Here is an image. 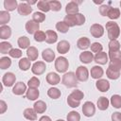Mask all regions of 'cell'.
<instances>
[{
	"mask_svg": "<svg viewBox=\"0 0 121 121\" xmlns=\"http://www.w3.org/2000/svg\"><path fill=\"white\" fill-rule=\"evenodd\" d=\"M121 71V60H111L109 67L106 71V75L110 79H117L120 77Z\"/></svg>",
	"mask_w": 121,
	"mask_h": 121,
	"instance_id": "6da1fadb",
	"label": "cell"
},
{
	"mask_svg": "<svg viewBox=\"0 0 121 121\" xmlns=\"http://www.w3.org/2000/svg\"><path fill=\"white\" fill-rule=\"evenodd\" d=\"M63 22L70 27L75 26H81L85 22V17L81 13H77L74 15H66L63 19Z\"/></svg>",
	"mask_w": 121,
	"mask_h": 121,
	"instance_id": "7a4b0ae2",
	"label": "cell"
},
{
	"mask_svg": "<svg viewBox=\"0 0 121 121\" xmlns=\"http://www.w3.org/2000/svg\"><path fill=\"white\" fill-rule=\"evenodd\" d=\"M84 94L80 91V90H75L73 91L67 97V103L70 107L72 108H77L79 106L81 99L83 98Z\"/></svg>",
	"mask_w": 121,
	"mask_h": 121,
	"instance_id": "3957f363",
	"label": "cell"
},
{
	"mask_svg": "<svg viewBox=\"0 0 121 121\" xmlns=\"http://www.w3.org/2000/svg\"><path fill=\"white\" fill-rule=\"evenodd\" d=\"M106 29L108 31V38L110 40H116L120 35V28L118 25L114 22H107Z\"/></svg>",
	"mask_w": 121,
	"mask_h": 121,
	"instance_id": "277c9868",
	"label": "cell"
},
{
	"mask_svg": "<svg viewBox=\"0 0 121 121\" xmlns=\"http://www.w3.org/2000/svg\"><path fill=\"white\" fill-rule=\"evenodd\" d=\"M61 82L64 86L68 87V88H74L78 85V78L76 77V74L73 72H68L65 73L62 76V79Z\"/></svg>",
	"mask_w": 121,
	"mask_h": 121,
	"instance_id": "5b68a950",
	"label": "cell"
},
{
	"mask_svg": "<svg viewBox=\"0 0 121 121\" xmlns=\"http://www.w3.org/2000/svg\"><path fill=\"white\" fill-rule=\"evenodd\" d=\"M69 66V62L66 58L64 57H59L55 60V68L60 73H64L67 71Z\"/></svg>",
	"mask_w": 121,
	"mask_h": 121,
	"instance_id": "8992f818",
	"label": "cell"
},
{
	"mask_svg": "<svg viewBox=\"0 0 121 121\" xmlns=\"http://www.w3.org/2000/svg\"><path fill=\"white\" fill-rule=\"evenodd\" d=\"M82 112L87 117L93 116L95 112V107L94 103L91 101H86L82 106Z\"/></svg>",
	"mask_w": 121,
	"mask_h": 121,
	"instance_id": "52a82bcc",
	"label": "cell"
},
{
	"mask_svg": "<svg viewBox=\"0 0 121 121\" xmlns=\"http://www.w3.org/2000/svg\"><path fill=\"white\" fill-rule=\"evenodd\" d=\"M76 77L79 81H86L89 78L88 69L85 66H78L76 71Z\"/></svg>",
	"mask_w": 121,
	"mask_h": 121,
	"instance_id": "ba28073f",
	"label": "cell"
},
{
	"mask_svg": "<svg viewBox=\"0 0 121 121\" xmlns=\"http://www.w3.org/2000/svg\"><path fill=\"white\" fill-rule=\"evenodd\" d=\"M90 32L95 38H100L104 34V27L99 24H94L90 27Z\"/></svg>",
	"mask_w": 121,
	"mask_h": 121,
	"instance_id": "9c48e42d",
	"label": "cell"
},
{
	"mask_svg": "<svg viewBox=\"0 0 121 121\" xmlns=\"http://www.w3.org/2000/svg\"><path fill=\"white\" fill-rule=\"evenodd\" d=\"M46 69V66H45V63L43 61H36L33 63L32 65V68H31V71L34 75H42L43 74V72L45 71Z\"/></svg>",
	"mask_w": 121,
	"mask_h": 121,
	"instance_id": "30bf717a",
	"label": "cell"
},
{
	"mask_svg": "<svg viewBox=\"0 0 121 121\" xmlns=\"http://www.w3.org/2000/svg\"><path fill=\"white\" fill-rule=\"evenodd\" d=\"M15 80H16V77L13 73L11 72H8L6 73L4 76H3V78H2V82L5 86L7 87H10L12 86L14 83H15Z\"/></svg>",
	"mask_w": 121,
	"mask_h": 121,
	"instance_id": "8fae6325",
	"label": "cell"
},
{
	"mask_svg": "<svg viewBox=\"0 0 121 121\" xmlns=\"http://www.w3.org/2000/svg\"><path fill=\"white\" fill-rule=\"evenodd\" d=\"M65 11L67 15H74L78 13V3L76 1H71L66 5Z\"/></svg>",
	"mask_w": 121,
	"mask_h": 121,
	"instance_id": "7c38bea8",
	"label": "cell"
},
{
	"mask_svg": "<svg viewBox=\"0 0 121 121\" xmlns=\"http://www.w3.org/2000/svg\"><path fill=\"white\" fill-rule=\"evenodd\" d=\"M39 28H40V25L33 20H29L26 24V30L29 34H35L37 31H39Z\"/></svg>",
	"mask_w": 121,
	"mask_h": 121,
	"instance_id": "4fadbf2b",
	"label": "cell"
},
{
	"mask_svg": "<svg viewBox=\"0 0 121 121\" xmlns=\"http://www.w3.org/2000/svg\"><path fill=\"white\" fill-rule=\"evenodd\" d=\"M17 10H18V13L19 14H21L23 16H26V15H28V14L31 13L32 8L27 3H21V4L18 5Z\"/></svg>",
	"mask_w": 121,
	"mask_h": 121,
	"instance_id": "5bb4252c",
	"label": "cell"
},
{
	"mask_svg": "<svg viewBox=\"0 0 121 121\" xmlns=\"http://www.w3.org/2000/svg\"><path fill=\"white\" fill-rule=\"evenodd\" d=\"M95 87L100 92H107L110 89V82L106 79H98L95 82Z\"/></svg>",
	"mask_w": 121,
	"mask_h": 121,
	"instance_id": "9a60e30c",
	"label": "cell"
},
{
	"mask_svg": "<svg viewBox=\"0 0 121 121\" xmlns=\"http://www.w3.org/2000/svg\"><path fill=\"white\" fill-rule=\"evenodd\" d=\"M26 91V84H25L24 82H22V81L17 82V83L15 84V86L13 87V89H12V93H13L14 95H23Z\"/></svg>",
	"mask_w": 121,
	"mask_h": 121,
	"instance_id": "2e32d148",
	"label": "cell"
},
{
	"mask_svg": "<svg viewBox=\"0 0 121 121\" xmlns=\"http://www.w3.org/2000/svg\"><path fill=\"white\" fill-rule=\"evenodd\" d=\"M69 49H70V43L65 40L60 41L57 45V50L60 54H66L69 51Z\"/></svg>",
	"mask_w": 121,
	"mask_h": 121,
	"instance_id": "e0dca14e",
	"label": "cell"
},
{
	"mask_svg": "<svg viewBox=\"0 0 121 121\" xmlns=\"http://www.w3.org/2000/svg\"><path fill=\"white\" fill-rule=\"evenodd\" d=\"M46 81L51 85H57L60 81V78L57 73L50 72L46 76Z\"/></svg>",
	"mask_w": 121,
	"mask_h": 121,
	"instance_id": "ac0fdd59",
	"label": "cell"
},
{
	"mask_svg": "<svg viewBox=\"0 0 121 121\" xmlns=\"http://www.w3.org/2000/svg\"><path fill=\"white\" fill-rule=\"evenodd\" d=\"M91 45V42L89 40V38L87 37H82V38H79L77 42V46L78 48L81 49V50H85L87 49L89 46Z\"/></svg>",
	"mask_w": 121,
	"mask_h": 121,
	"instance_id": "d6986e66",
	"label": "cell"
},
{
	"mask_svg": "<svg viewBox=\"0 0 121 121\" xmlns=\"http://www.w3.org/2000/svg\"><path fill=\"white\" fill-rule=\"evenodd\" d=\"M42 57H43V59L45 61L51 62V61H53L54 59H55V53H54V51H53L52 49L46 48V49H44V50L43 51Z\"/></svg>",
	"mask_w": 121,
	"mask_h": 121,
	"instance_id": "ffe728a7",
	"label": "cell"
},
{
	"mask_svg": "<svg viewBox=\"0 0 121 121\" xmlns=\"http://www.w3.org/2000/svg\"><path fill=\"white\" fill-rule=\"evenodd\" d=\"M79 60L83 63H91L94 60L93 53H91V51H84L79 55Z\"/></svg>",
	"mask_w": 121,
	"mask_h": 121,
	"instance_id": "44dd1931",
	"label": "cell"
},
{
	"mask_svg": "<svg viewBox=\"0 0 121 121\" xmlns=\"http://www.w3.org/2000/svg\"><path fill=\"white\" fill-rule=\"evenodd\" d=\"M94 60L98 64H106L108 62V55L105 52H100L95 54V56L94 57Z\"/></svg>",
	"mask_w": 121,
	"mask_h": 121,
	"instance_id": "7402d4cb",
	"label": "cell"
},
{
	"mask_svg": "<svg viewBox=\"0 0 121 121\" xmlns=\"http://www.w3.org/2000/svg\"><path fill=\"white\" fill-rule=\"evenodd\" d=\"M11 36V28L9 26H0V38L6 40Z\"/></svg>",
	"mask_w": 121,
	"mask_h": 121,
	"instance_id": "603a6c76",
	"label": "cell"
},
{
	"mask_svg": "<svg viewBox=\"0 0 121 121\" xmlns=\"http://www.w3.org/2000/svg\"><path fill=\"white\" fill-rule=\"evenodd\" d=\"M103 73H104L103 69L100 66H97V65L92 67V69H91V77L93 78H95V79L100 78L103 76Z\"/></svg>",
	"mask_w": 121,
	"mask_h": 121,
	"instance_id": "cb8c5ba5",
	"label": "cell"
},
{
	"mask_svg": "<svg viewBox=\"0 0 121 121\" xmlns=\"http://www.w3.org/2000/svg\"><path fill=\"white\" fill-rule=\"evenodd\" d=\"M39 95H40V93L37 88H29L26 94V98L29 100H36L39 97Z\"/></svg>",
	"mask_w": 121,
	"mask_h": 121,
	"instance_id": "d4e9b609",
	"label": "cell"
},
{
	"mask_svg": "<svg viewBox=\"0 0 121 121\" xmlns=\"http://www.w3.org/2000/svg\"><path fill=\"white\" fill-rule=\"evenodd\" d=\"M24 116L25 118H26L27 120H30V121H34L37 119V112H35L34 109H31V108H27L24 111Z\"/></svg>",
	"mask_w": 121,
	"mask_h": 121,
	"instance_id": "484cf974",
	"label": "cell"
},
{
	"mask_svg": "<svg viewBox=\"0 0 121 121\" xmlns=\"http://www.w3.org/2000/svg\"><path fill=\"white\" fill-rule=\"evenodd\" d=\"M26 55H27V58L32 61V60H36L38 56H39V53H38V49L34 46H29L26 50Z\"/></svg>",
	"mask_w": 121,
	"mask_h": 121,
	"instance_id": "4316f807",
	"label": "cell"
},
{
	"mask_svg": "<svg viewBox=\"0 0 121 121\" xmlns=\"http://www.w3.org/2000/svg\"><path fill=\"white\" fill-rule=\"evenodd\" d=\"M45 34H46V40L45 42L47 43H54L57 42L58 40V35L55 31L53 30H46L45 31Z\"/></svg>",
	"mask_w": 121,
	"mask_h": 121,
	"instance_id": "83f0119b",
	"label": "cell"
},
{
	"mask_svg": "<svg viewBox=\"0 0 121 121\" xmlns=\"http://www.w3.org/2000/svg\"><path fill=\"white\" fill-rule=\"evenodd\" d=\"M33 109L37 113H43L46 110V104L43 100H38L37 102H35Z\"/></svg>",
	"mask_w": 121,
	"mask_h": 121,
	"instance_id": "f1b7e54d",
	"label": "cell"
},
{
	"mask_svg": "<svg viewBox=\"0 0 121 121\" xmlns=\"http://www.w3.org/2000/svg\"><path fill=\"white\" fill-rule=\"evenodd\" d=\"M97 107L101 111H105L109 107V100L105 96H100L97 100Z\"/></svg>",
	"mask_w": 121,
	"mask_h": 121,
	"instance_id": "f546056e",
	"label": "cell"
},
{
	"mask_svg": "<svg viewBox=\"0 0 121 121\" xmlns=\"http://www.w3.org/2000/svg\"><path fill=\"white\" fill-rule=\"evenodd\" d=\"M4 7L8 11H12L16 8H18L16 0H5L4 1Z\"/></svg>",
	"mask_w": 121,
	"mask_h": 121,
	"instance_id": "4dcf8cb0",
	"label": "cell"
},
{
	"mask_svg": "<svg viewBox=\"0 0 121 121\" xmlns=\"http://www.w3.org/2000/svg\"><path fill=\"white\" fill-rule=\"evenodd\" d=\"M30 62L31 60L28 58H23L19 60V67L23 71H26L30 68Z\"/></svg>",
	"mask_w": 121,
	"mask_h": 121,
	"instance_id": "1f68e13d",
	"label": "cell"
},
{
	"mask_svg": "<svg viewBox=\"0 0 121 121\" xmlns=\"http://www.w3.org/2000/svg\"><path fill=\"white\" fill-rule=\"evenodd\" d=\"M107 16L110 19H112V20L118 19L119 16H120V10H119V9H117V8H112L111 7L110 9H109V11H108Z\"/></svg>",
	"mask_w": 121,
	"mask_h": 121,
	"instance_id": "d6a6232c",
	"label": "cell"
},
{
	"mask_svg": "<svg viewBox=\"0 0 121 121\" xmlns=\"http://www.w3.org/2000/svg\"><path fill=\"white\" fill-rule=\"evenodd\" d=\"M10 20V15L8 11L2 10L0 11V25L1 26H6L7 23H9Z\"/></svg>",
	"mask_w": 121,
	"mask_h": 121,
	"instance_id": "836d02e7",
	"label": "cell"
},
{
	"mask_svg": "<svg viewBox=\"0 0 121 121\" xmlns=\"http://www.w3.org/2000/svg\"><path fill=\"white\" fill-rule=\"evenodd\" d=\"M18 45L21 47V48H23V49H26V48H28L29 47V44H30V41H29V39L27 38V37H26V36H22V37H20L19 39H18Z\"/></svg>",
	"mask_w": 121,
	"mask_h": 121,
	"instance_id": "e575fe53",
	"label": "cell"
},
{
	"mask_svg": "<svg viewBox=\"0 0 121 121\" xmlns=\"http://www.w3.org/2000/svg\"><path fill=\"white\" fill-rule=\"evenodd\" d=\"M120 49V43L117 40H111L109 43V52H116Z\"/></svg>",
	"mask_w": 121,
	"mask_h": 121,
	"instance_id": "d590c367",
	"label": "cell"
},
{
	"mask_svg": "<svg viewBox=\"0 0 121 121\" xmlns=\"http://www.w3.org/2000/svg\"><path fill=\"white\" fill-rule=\"evenodd\" d=\"M47 95H48L49 97H51V98H53V99H57V98H59V97L60 96V91L58 88L52 87V88H49V89H48Z\"/></svg>",
	"mask_w": 121,
	"mask_h": 121,
	"instance_id": "8d00e7d4",
	"label": "cell"
},
{
	"mask_svg": "<svg viewBox=\"0 0 121 121\" xmlns=\"http://www.w3.org/2000/svg\"><path fill=\"white\" fill-rule=\"evenodd\" d=\"M111 103L112 105V107L119 109L121 108V96L119 95H113L111 97Z\"/></svg>",
	"mask_w": 121,
	"mask_h": 121,
	"instance_id": "74e56055",
	"label": "cell"
},
{
	"mask_svg": "<svg viewBox=\"0 0 121 121\" xmlns=\"http://www.w3.org/2000/svg\"><path fill=\"white\" fill-rule=\"evenodd\" d=\"M11 47H12L11 43H9L8 42H2V43H0V52H1V54H7V53H9L12 49Z\"/></svg>",
	"mask_w": 121,
	"mask_h": 121,
	"instance_id": "f35d334b",
	"label": "cell"
},
{
	"mask_svg": "<svg viewBox=\"0 0 121 121\" xmlns=\"http://www.w3.org/2000/svg\"><path fill=\"white\" fill-rule=\"evenodd\" d=\"M37 6H38V9L43 12H47L50 10V7H49V4H48V1H43V0H41L37 3Z\"/></svg>",
	"mask_w": 121,
	"mask_h": 121,
	"instance_id": "ab89813d",
	"label": "cell"
},
{
	"mask_svg": "<svg viewBox=\"0 0 121 121\" xmlns=\"http://www.w3.org/2000/svg\"><path fill=\"white\" fill-rule=\"evenodd\" d=\"M11 65V60L8 57H2L0 59V68L1 69H7Z\"/></svg>",
	"mask_w": 121,
	"mask_h": 121,
	"instance_id": "60d3db41",
	"label": "cell"
},
{
	"mask_svg": "<svg viewBox=\"0 0 121 121\" xmlns=\"http://www.w3.org/2000/svg\"><path fill=\"white\" fill-rule=\"evenodd\" d=\"M48 4H49V7H50V9L53 10V11H59V10H60V9H61V4H60V2H59V1H57V0L48 1Z\"/></svg>",
	"mask_w": 121,
	"mask_h": 121,
	"instance_id": "b9f144b4",
	"label": "cell"
},
{
	"mask_svg": "<svg viewBox=\"0 0 121 121\" xmlns=\"http://www.w3.org/2000/svg\"><path fill=\"white\" fill-rule=\"evenodd\" d=\"M32 20L33 21H35L36 23H42V22H43L44 20H45V15L43 13V12H38V11H36V12H34L33 13V15H32Z\"/></svg>",
	"mask_w": 121,
	"mask_h": 121,
	"instance_id": "7bdbcfd3",
	"label": "cell"
},
{
	"mask_svg": "<svg viewBox=\"0 0 121 121\" xmlns=\"http://www.w3.org/2000/svg\"><path fill=\"white\" fill-rule=\"evenodd\" d=\"M56 28L57 30H59L61 33H66L69 30V26L62 21V22H58L56 24Z\"/></svg>",
	"mask_w": 121,
	"mask_h": 121,
	"instance_id": "ee69618b",
	"label": "cell"
},
{
	"mask_svg": "<svg viewBox=\"0 0 121 121\" xmlns=\"http://www.w3.org/2000/svg\"><path fill=\"white\" fill-rule=\"evenodd\" d=\"M80 120V115L78 112L72 111L67 114V121H79Z\"/></svg>",
	"mask_w": 121,
	"mask_h": 121,
	"instance_id": "f6af8a7d",
	"label": "cell"
},
{
	"mask_svg": "<svg viewBox=\"0 0 121 121\" xmlns=\"http://www.w3.org/2000/svg\"><path fill=\"white\" fill-rule=\"evenodd\" d=\"M34 40L36 42H43V41H45L46 40V34H45V32L41 31V30L37 31L34 34Z\"/></svg>",
	"mask_w": 121,
	"mask_h": 121,
	"instance_id": "bcb514c9",
	"label": "cell"
},
{
	"mask_svg": "<svg viewBox=\"0 0 121 121\" xmlns=\"http://www.w3.org/2000/svg\"><path fill=\"white\" fill-rule=\"evenodd\" d=\"M90 47H91V51L92 52H95V53H100V52H102V49H103V46H102V44L101 43H93L91 45H90Z\"/></svg>",
	"mask_w": 121,
	"mask_h": 121,
	"instance_id": "7dc6e473",
	"label": "cell"
},
{
	"mask_svg": "<svg viewBox=\"0 0 121 121\" xmlns=\"http://www.w3.org/2000/svg\"><path fill=\"white\" fill-rule=\"evenodd\" d=\"M27 84H28L29 88H37V87H39V85H40V80H39V78H37L36 77H33V78H31L28 80Z\"/></svg>",
	"mask_w": 121,
	"mask_h": 121,
	"instance_id": "c3c4849f",
	"label": "cell"
},
{
	"mask_svg": "<svg viewBox=\"0 0 121 121\" xmlns=\"http://www.w3.org/2000/svg\"><path fill=\"white\" fill-rule=\"evenodd\" d=\"M22 51L20 49H17V48H12L9 52V55L12 58H15V59H18V58H21L22 57Z\"/></svg>",
	"mask_w": 121,
	"mask_h": 121,
	"instance_id": "681fc988",
	"label": "cell"
},
{
	"mask_svg": "<svg viewBox=\"0 0 121 121\" xmlns=\"http://www.w3.org/2000/svg\"><path fill=\"white\" fill-rule=\"evenodd\" d=\"M109 58L111 60H121V52L116 51V52H109Z\"/></svg>",
	"mask_w": 121,
	"mask_h": 121,
	"instance_id": "f907efd6",
	"label": "cell"
},
{
	"mask_svg": "<svg viewBox=\"0 0 121 121\" xmlns=\"http://www.w3.org/2000/svg\"><path fill=\"white\" fill-rule=\"evenodd\" d=\"M110 8H111V7L108 6V5H102V6L99 8V12H100V14H101L102 16H107Z\"/></svg>",
	"mask_w": 121,
	"mask_h": 121,
	"instance_id": "816d5d0a",
	"label": "cell"
},
{
	"mask_svg": "<svg viewBox=\"0 0 121 121\" xmlns=\"http://www.w3.org/2000/svg\"><path fill=\"white\" fill-rule=\"evenodd\" d=\"M112 121H121V113L116 112L112 114Z\"/></svg>",
	"mask_w": 121,
	"mask_h": 121,
	"instance_id": "f5cc1de1",
	"label": "cell"
},
{
	"mask_svg": "<svg viewBox=\"0 0 121 121\" xmlns=\"http://www.w3.org/2000/svg\"><path fill=\"white\" fill-rule=\"evenodd\" d=\"M7 110V104L4 100L0 101V113H4Z\"/></svg>",
	"mask_w": 121,
	"mask_h": 121,
	"instance_id": "db71d44e",
	"label": "cell"
},
{
	"mask_svg": "<svg viewBox=\"0 0 121 121\" xmlns=\"http://www.w3.org/2000/svg\"><path fill=\"white\" fill-rule=\"evenodd\" d=\"M39 121H52V120H51V118H50L49 116L43 115V116H42V117L39 119Z\"/></svg>",
	"mask_w": 121,
	"mask_h": 121,
	"instance_id": "11a10c76",
	"label": "cell"
},
{
	"mask_svg": "<svg viewBox=\"0 0 121 121\" xmlns=\"http://www.w3.org/2000/svg\"><path fill=\"white\" fill-rule=\"evenodd\" d=\"M36 2L35 1H27V4L28 5H32V4H35Z\"/></svg>",
	"mask_w": 121,
	"mask_h": 121,
	"instance_id": "9f6ffc18",
	"label": "cell"
},
{
	"mask_svg": "<svg viewBox=\"0 0 121 121\" xmlns=\"http://www.w3.org/2000/svg\"><path fill=\"white\" fill-rule=\"evenodd\" d=\"M102 2H103L102 0H100V1H98V2H97V1H95V4H101Z\"/></svg>",
	"mask_w": 121,
	"mask_h": 121,
	"instance_id": "6f0895ef",
	"label": "cell"
},
{
	"mask_svg": "<svg viewBox=\"0 0 121 121\" xmlns=\"http://www.w3.org/2000/svg\"><path fill=\"white\" fill-rule=\"evenodd\" d=\"M57 121H63L62 119H59V120H57Z\"/></svg>",
	"mask_w": 121,
	"mask_h": 121,
	"instance_id": "680465c9",
	"label": "cell"
},
{
	"mask_svg": "<svg viewBox=\"0 0 121 121\" xmlns=\"http://www.w3.org/2000/svg\"><path fill=\"white\" fill-rule=\"evenodd\" d=\"M120 7H121V1H120Z\"/></svg>",
	"mask_w": 121,
	"mask_h": 121,
	"instance_id": "91938a15",
	"label": "cell"
}]
</instances>
